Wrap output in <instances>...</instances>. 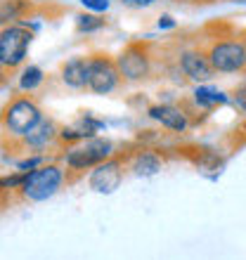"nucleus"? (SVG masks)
I'll list each match as a JSON object with an SVG mask.
<instances>
[{
    "mask_svg": "<svg viewBox=\"0 0 246 260\" xmlns=\"http://www.w3.org/2000/svg\"><path fill=\"white\" fill-rule=\"evenodd\" d=\"M116 67L121 74V81L128 83H140L144 78H149L151 74V55L147 43H130L121 50V55L116 57Z\"/></svg>",
    "mask_w": 246,
    "mask_h": 260,
    "instance_id": "423d86ee",
    "label": "nucleus"
},
{
    "mask_svg": "<svg viewBox=\"0 0 246 260\" xmlns=\"http://www.w3.org/2000/svg\"><path fill=\"white\" fill-rule=\"evenodd\" d=\"M194 5H213V3H218V0H192Z\"/></svg>",
    "mask_w": 246,
    "mask_h": 260,
    "instance_id": "b1692460",
    "label": "nucleus"
},
{
    "mask_svg": "<svg viewBox=\"0 0 246 260\" xmlns=\"http://www.w3.org/2000/svg\"><path fill=\"white\" fill-rule=\"evenodd\" d=\"M5 81H7V69L3 67V64H0V85H3Z\"/></svg>",
    "mask_w": 246,
    "mask_h": 260,
    "instance_id": "5701e85b",
    "label": "nucleus"
},
{
    "mask_svg": "<svg viewBox=\"0 0 246 260\" xmlns=\"http://www.w3.org/2000/svg\"><path fill=\"white\" fill-rule=\"evenodd\" d=\"M130 171L135 175H142V178H149V175H157L161 171V158L154 154V151H140L135 156V161L130 164Z\"/></svg>",
    "mask_w": 246,
    "mask_h": 260,
    "instance_id": "4468645a",
    "label": "nucleus"
},
{
    "mask_svg": "<svg viewBox=\"0 0 246 260\" xmlns=\"http://www.w3.org/2000/svg\"><path fill=\"white\" fill-rule=\"evenodd\" d=\"M43 81H45L43 69L34 67V64H28V67L21 69V76H19V88H21V92H36V90L43 85Z\"/></svg>",
    "mask_w": 246,
    "mask_h": 260,
    "instance_id": "dca6fc26",
    "label": "nucleus"
},
{
    "mask_svg": "<svg viewBox=\"0 0 246 260\" xmlns=\"http://www.w3.org/2000/svg\"><path fill=\"white\" fill-rule=\"evenodd\" d=\"M31 12H34L31 0H0V28L10 26V24H19Z\"/></svg>",
    "mask_w": 246,
    "mask_h": 260,
    "instance_id": "ddd939ff",
    "label": "nucleus"
},
{
    "mask_svg": "<svg viewBox=\"0 0 246 260\" xmlns=\"http://www.w3.org/2000/svg\"><path fill=\"white\" fill-rule=\"evenodd\" d=\"M55 142H59V125L52 118H45V116L38 121V125L34 130H28L26 135L19 140L21 147L31 151H45Z\"/></svg>",
    "mask_w": 246,
    "mask_h": 260,
    "instance_id": "9d476101",
    "label": "nucleus"
},
{
    "mask_svg": "<svg viewBox=\"0 0 246 260\" xmlns=\"http://www.w3.org/2000/svg\"><path fill=\"white\" fill-rule=\"evenodd\" d=\"M31 41H34V31L24 21L0 28V64L7 71L19 69L21 64L26 62Z\"/></svg>",
    "mask_w": 246,
    "mask_h": 260,
    "instance_id": "20e7f679",
    "label": "nucleus"
},
{
    "mask_svg": "<svg viewBox=\"0 0 246 260\" xmlns=\"http://www.w3.org/2000/svg\"><path fill=\"white\" fill-rule=\"evenodd\" d=\"M64 182H67L64 168L57 164H45L24 173V182L19 185L17 192H19V197L24 201L38 204V201H48L50 197H55Z\"/></svg>",
    "mask_w": 246,
    "mask_h": 260,
    "instance_id": "f03ea898",
    "label": "nucleus"
},
{
    "mask_svg": "<svg viewBox=\"0 0 246 260\" xmlns=\"http://www.w3.org/2000/svg\"><path fill=\"white\" fill-rule=\"evenodd\" d=\"M147 114H149L151 121H157V123H161L164 128L173 130V133H184L190 128L187 114L175 104H154V107H149Z\"/></svg>",
    "mask_w": 246,
    "mask_h": 260,
    "instance_id": "9b49d317",
    "label": "nucleus"
},
{
    "mask_svg": "<svg viewBox=\"0 0 246 260\" xmlns=\"http://www.w3.org/2000/svg\"><path fill=\"white\" fill-rule=\"evenodd\" d=\"M81 5L90 12H107L109 10V0H81Z\"/></svg>",
    "mask_w": 246,
    "mask_h": 260,
    "instance_id": "a211bd4d",
    "label": "nucleus"
},
{
    "mask_svg": "<svg viewBox=\"0 0 246 260\" xmlns=\"http://www.w3.org/2000/svg\"><path fill=\"white\" fill-rule=\"evenodd\" d=\"M114 151H116V144L111 140H104V137H88L83 142H76L64 154V166H67L64 173L67 175L69 173H78L81 175V173L90 171L93 166L111 158Z\"/></svg>",
    "mask_w": 246,
    "mask_h": 260,
    "instance_id": "7ed1b4c3",
    "label": "nucleus"
},
{
    "mask_svg": "<svg viewBox=\"0 0 246 260\" xmlns=\"http://www.w3.org/2000/svg\"><path fill=\"white\" fill-rule=\"evenodd\" d=\"M121 180H123V164L116 156H111V158H107V161H102V164L93 166L88 185H90V189L97 194H111L121 185Z\"/></svg>",
    "mask_w": 246,
    "mask_h": 260,
    "instance_id": "6e6552de",
    "label": "nucleus"
},
{
    "mask_svg": "<svg viewBox=\"0 0 246 260\" xmlns=\"http://www.w3.org/2000/svg\"><path fill=\"white\" fill-rule=\"evenodd\" d=\"M43 118L41 104L36 102L31 95L12 97L0 111V125L5 130L10 140H21L28 130H34L38 121Z\"/></svg>",
    "mask_w": 246,
    "mask_h": 260,
    "instance_id": "f257e3e1",
    "label": "nucleus"
},
{
    "mask_svg": "<svg viewBox=\"0 0 246 260\" xmlns=\"http://www.w3.org/2000/svg\"><path fill=\"white\" fill-rule=\"evenodd\" d=\"M107 21L95 17V14H78V19H76V28L81 31V34H93V31H100Z\"/></svg>",
    "mask_w": 246,
    "mask_h": 260,
    "instance_id": "f3484780",
    "label": "nucleus"
},
{
    "mask_svg": "<svg viewBox=\"0 0 246 260\" xmlns=\"http://www.w3.org/2000/svg\"><path fill=\"white\" fill-rule=\"evenodd\" d=\"M85 64H88L85 90H90L93 95H111L121 85L116 59H111L109 55H90L85 57Z\"/></svg>",
    "mask_w": 246,
    "mask_h": 260,
    "instance_id": "39448f33",
    "label": "nucleus"
},
{
    "mask_svg": "<svg viewBox=\"0 0 246 260\" xmlns=\"http://www.w3.org/2000/svg\"><path fill=\"white\" fill-rule=\"evenodd\" d=\"M121 3H126V5H133V7H149V5H154L157 0H121Z\"/></svg>",
    "mask_w": 246,
    "mask_h": 260,
    "instance_id": "412c9836",
    "label": "nucleus"
},
{
    "mask_svg": "<svg viewBox=\"0 0 246 260\" xmlns=\"http://www.w3.org/2000/svg\"><path fill=\"white\" fill-rule=\"evenodd\" d=\"M234 104H237L241 111H246V83L234 92Z\"/></svg>",
    "mask_w": 246,
    "mask_h": 260,
    "instance_id": "aec40b11",
    "label": "nucleus"
},
{
    "mask_svg": "<svg viewBox=\"0 0 246 260\" xmlns=\"http://www.w3.org/2000/svg\"><path fill=\"white\" fill-rule=\"evenodd\" d=\"M216 74H237L246 69L244 41H216L206 52Z\"/></svg>",
    "mask_w": 246,
    "mask_h": 260,
    "instance_id": "0eeeda50",
    "label": "nucleus"
},
{
    "mask_svg": "<svg viewBox=\"0 0 246 260\" xmlns=\"http://www.w3.org/2000/svg\"><path fill=\"white\" fill-rule=\"evenodd\" d=\"M171 26H175V21H173V17H161V21H159V28H171Z\"/></svg>",
    "mask_w": 246,
    "mask_h": 260,
    "instance_id": "4be33fe9",
    "label": "nucleus"
},
{
    "mask_svg": "<svg viewBox=\"0 0 246 260\" xmlns=\"http://www.w3.org/2000/svg\"><path fill=\"white\" fill-rule=\"evenodd\" d=\"M59 76H62V83L69 90H85V78H88L85 57H71L69 62H64L59 69Z\"/></svg>",
    "mask_w": 246,
    "mask_h": 260,
    "instance_id": "f8f14e48",
    "label": "nucleus"
},
{
    "mask_svg": "<svg viewBox=\"0 0 246 260\" xmlns=\"http://www.w3.org/2000/svg\"><path fill=\"white\" fill-rule=\"evenodd\" d=\"M178 64L182 69V74L194 83H208L216 76L208 57L201 50H182L178 57Z\"/></svg>",
    "mask_w": 246,
    "mask_h": 260,
    "instance_id": "1a4fd4ad",
    "label": "nucleus"
},
{
    "mask_svg": "<svg viewBox=\"0 0 246 260\" xmlns=\"http://www.w3.org/2000/svg\"><path fill=\"white\" fill-rule=\"evenodd\" d=\"M31 3H45V0H31Z\"/></svg>",
    "mask_w": 246,
    "mask_h": 260,
    "instance_id": "393cba45",
    "label": "nucleus"
},
{
    "mask_svg": "<svg viewBox=\"0 0 246 260\" xmlns=\"http://www.w3.org/2000/svg\"><path fill=\"white\" fill-rule=\"evenodd\" d=\"M38 166H43V156H41V154H38V156H31V158L19 161V164H17V168H19L21 173H28V171H34V168H38Z\"/></svg>",
    "mask_w": 246,
    "mask_h": 260,
    "instance_id": "6ab92c4d",
    "label": "nucleus"
},
{
    "mask_svg": "<svg viewBox=\"0 0 246 260\" xmlns=\"http://www.w3.org/2000/svg\"><path fill=\"white\" fill-rule=\"evenodd\" d=\"M194 102L204 109H211V107H218V104H227V95L218 88H208V85H199L194 90Z\"/></svg>",
    "mask_w": 246,
    "mask_h": 260,
    "instance_id": "2eb2a0df",
    "label": "nucleus"
}]
</instances>
